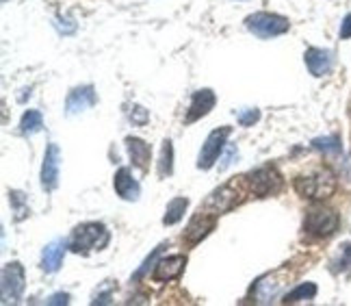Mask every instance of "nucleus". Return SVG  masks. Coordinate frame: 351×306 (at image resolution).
Returning a JSON list of instances; mask_svg holds the SVG:
<instances>
[{"label": "nucleus", "instance_id": "nucleus-1", "mask_svg": "<svg viewBox=\"0 0 351 306\" xmlns=\"http://www.w3.org/2000/svg\"><path fill=\"white\" fill-rule=\"evenodd\" d=\"M247 191H250V187L245 183V176L228 180L206 198L204 204H202V209H206L208 213H213V215L219 217V215H223V213L237 209L243 200H245Z\"/></svg>", "mask_w": 351, "mask_h": 306}, {"label": "nucleus", "instance_id": "nucleus-2", "mask_svg": "<svg viewBox=\"0 0 351 306\" xmlns=\"http://www.w3.org/2000/svg\"><path fill=\"white\" fill-rule=\"evenodd\" d=\"M295 191L300 193L306 200H313V202H321V200H328L330 196H334L336 191V176L334 172L328 167H319L315 169L313 174H304V176H297L293 183Z\"/></svg>", "mask_w": 351, "mask_h": 306}, {"label": "nucleus", "instance_id": "nucleus-3", "mask_svg": "<svg viewBox=\"0 0 351 306\" xmlns=\"http://www.w3.org/2000/svg\"><path fill=\"white\" fill-rule=\"evenodd\" d=\"M109 231H106L104 224L98 222H87V224H80L74 228L72 237L67 239V246H70L72 252L76 255H89L93 250H104L109 246Z\"/></svg>", "mask_w": 351, "mask_h": 306}, {"label": "nucleus", "instance_id": "nucleus-4", "mask_svg": "<svg viewBox=\"0 0 351 306\" xmlns=\"http://www.w3.org/2000/svg\"><path fill=\"white\" fill-rule=\"evenodd\" d=\"M339 224H341L339 213L326 204L317 202L306 211L304 231L313 237H330L339 231Z\"/></svg>", "mask_w": 351, "mask_h": 306}, {"label": "nucleus", "instance_id": "nucleus-5", "mask_svg": "<svg viewBox=\"0 0 351 306\" xmlns=\"http://www.w3.org/2000/svg\"><path fill=\"white\" fill-rule=\"evenodd\" d=\"M245 26H247V31L254 33L256 37L271 39V37H278V35H285L291 29V22L285 16H278V13L261 11V13H254V16H250L245 20Z\"/></svg>", "mask_w": 351, "mask_h": 306}, {"label": "nucleus", "instance_id": "nucleus-6", "mask_svg": "<svg viewBox=\"0 0 351 306\" xmlns=\"http://www.w3.org/2000/svg\"><path fill=\"white\" fill-rule=\"evenodd\" d=\"M245 183L250 187V193L258 198H269L282 189V176L274 165H263L250 172V174H245Z\"/></svg>", "mask_w": 351, "mask_h": 306}, {"label": "nucleus", "instance_id": "nucleus-7", "mask_svg": "<svg viewBox=\"0 0 351 306\" xmlns=\"http://www.w3.org/2000/svg\"><path fill=\"white\" fill-rule=\"evenodd\" d=\"M232 128L230 126H221V128H215L210 135L206 137L204 145H202L199 156H197V167L199 169H210L215 163H217L219 154L226 148V141L230 137Z\"/></svg>", "mask_w": 351, "mask_h": 306}, {"label": "nucleus", "instance_id": "nucleus-8", "mask_svg": "<svg viewBox=\"0 0 351 306\" xmlns=\"http://www.w3.org/2000/svg\"><path fill=\"white\" fill-rule=\"evenodd\" d=\"M26 283V276H24V268L18 263H7L3 268V285H0V289H3V302L5 304H16L22 294H24V285Z\"/></svg>", "mask_w": 351, "mask_h": 306}, {"label": "nucleus", "instance_id": "nucleus-9", "mask_svg": "<svg viewBox=\"0 0 351 306\" xmlns=\"http://www.w3.org/2000/svg\"><path fill=\"white\" fill-rule=\"evenodd\" d=\"M215 224H217V215H213V213H208L206 209L199 207V211L191 217V222L186 224L184 235H182L184 242H189V244H199L202 239L210 235V231L215 228Z\"/></svg>", "mask_w": 351, "mask_h": 306}, {"label": "nucleus", "instance_id": "nucleus-10", "mask_svg": "<svg viewBox=\"0 0 351 306\" xmlns=\"http://www.w3.org/2000/svg\"><path fill=\"white\" fill-rule=\"evenodd\" d=\"M59 167H61V150L57 143H48L44 163H42V187L46 191H55L59 185Z\"/></svg>", "mask_w": 351, "mask_h": 306}, {"label": "nucleus", "instance_id": "nucleus-11", "mask_svg": "<svg viewBox=\"0 0 351 306\" xmlns=\"http://www.w3.org/2000/svg\"><path fill=\"white\" fill-rule=\"evenodd\" d=\"M113 187H115V191H117V196L121 198V200H128V202H137L139 196H141V185L137 183V178L130 174L128 167H119L115 172Z\"/></svg>", "mask_w": 351, "mask_h": 306}, {"label": "nucleus", "instance_id": "nucleus-12", "mask_svg": "<svg viewBox=\"0 0 351 306\" xmlns=\"http://www.w3.org/2000/svg\"><path fill=\"white\" fill-rule=\"evenodd\" d=\"M215 102H217V98H215L213 89H199V91H195L193 98H191V104H189L184 122L191 124V122H197V119H202L204 115H208L213 111Z\"/></svg>", "mask_w": 351, "mask_h": 306}, {"label": "nucleus", "instance_id": "nucleus-13", "mask_svg": "<svg viewBox=\"0 0 351 306\" xmlns=\"http://www.w3.org/2000/svg\"><path fill=\"white\" fill-rule=\"evenodd\" d=\"M304 61L313 76H326L334 68V55L330 50H323V48H308Z\"/></svg>", "mask_w": 351, "mask_h": 306}, {"label": "nucleus", "instance_id": "nucleus-14", "mask_svg": "<svg viewBox=\"0 0 351 306\" xmlns=\"http://www.w3.org/2000/svg\"><path fill=\"white\" fill-rule=\"evenodd\" d=\"M184 265H186V257H182V255L165 257V259H160V261L154 265V274H152V278H154L156 283L173 281V278H178V276L184 272Z\"/></svg>", "mask_w": 351, "mask_h": 306}, {"label": "nucleus", "instance_id": "nucleus-15", "mask_svg": "<svg viewBox=\"0 0 351 306\" xmlns=\"http://www.w3.org/2000/svg\"><path fill=\"white\" fill-rule=\"evenodd\" d=\"M96 102H98L96 89H93L91 85H83V87H76L70 91V96H67V100H65V109L70 115H76L80 111L89 109V106H93Z\"/></svg>", "mask_w": 351, "mask_h": 306}, {"label": "nucleus", "instance_id": "nucleus-16", "mask_svg": "<svg viewBox=\"0 0 351 306\" xmlns=\"http://www.w3.org/2000/svg\"><path fill=\"white\" fill-rule=\"evenodd\" d=\"M67 248H70V246H67V242H52V244H48L44 248V252H42V270L46 274H55L61 268Z\"/></svg>", "mask_w": 351, "mask_h": 306}, {"label": "nucleus", "instance_id": "nucleus-17", "mask_svg": "<svg viewBox=\"0 0 351 306\" xmlns=\"http://www.w3.org/2000/svg\"><path fill=\"white\" fill-rule=\"evenodd\" d=\"M126 148L130 154L132 165H137L139 169H147L150 167V158H152V148L147 145L143 139L139 137H126Z\"/></svg>", "mask_w": 351, "mask_h": 306}, {"label": "nucleus", "instance_id": "nucleus-18", "mask_svg": "<svg viewBox=\"0 0 351 306\" xmlns=\"http://www.w3.org/2000/svg\"><path fill=\"white\" fill-rule=\"evenodd\" d=\"M282 283L276 281V274H269L265 278H261L258 283H256V287L252 289V294H254V302H258V304H269V302H274L276 296H278V291H280Z\"/></svg>", "mask_w": 351, "mask_h": 306}, {"label": "nucleus", "instance_id": "nucleus-19", "mask_svg": "<svg viewBox=\"0 0 351 306\" xmlns=\"http://www.w3.org/2000/svg\"><path fill=\"white\" fill-rule=\"evenodd\" d=\"M189 207V200L186 198H173V200L167 204L165 209V215H163V224L165 226H173V224H178L182 217H184V211Z\"/></svg>", "mask_w": 351, "mask_h": 306}, {"label": "nucleus", "instance_id": "nucleus-20", "mask_svg": "<svg viewBox=\"0 0 351 306\" xmlns=\"http://www.w3.org/2000/svg\"><path fill=\"white\" fill-rule=\"evenodd\" d=\"M44 128V117L39 111H26L20 119V130L22 135H35Z\"/></svg>", "mask_w": 351, "mask_h": 306}, {"label": "nucleus", "instance_id": "nucleus-21", "mask_svg": "<svg viewBox=\"0 0 351 306\" xmlns=\"http://www.w3.org/2000/svg\"><path fill=\"white\" fill-rule=\"evenodd\" d=\"M317 296V285L315 283H304L300 287H295L291 294L285 296V304H297V302H304V300H313Z\"/></svg>", "mask_w": 351, "mask_h": 306}, {"label": "nucleus", "instance_id": "nucleus-22", "mask_svg": "<svg viewBox=\"0 0 351 306\" xmlns=\"http://www.w3.org/2000/svg\"><path fill=\"white\" fill-rule=\"evenodd\" d=\"M173 172V143L171 139L163 141V150H160V161H158V176L167 178Z\"/></svg>", "mask_w": 351, "mask_h": 306}, {"label": "nucleus", "instance_id": "nucleus-23", "mask_svg": "<svg viewBox=\"0 0 351 306\" xmlns=\"http://www.w3.org/2000/svg\"><path fill=\"white\" fill-rule=\"evenodd\" d=\"M9 200H11V207H13V211H16V220L18 222H22L26 215H29V204L24 202V196L20 193V191H11L9 193Z\"/></svg>", "mask_w": 351, "mask_h": 306}, {"label": "nucleus", "instance_id": "nucleus-24", "mask_svg": "<svg viewBox=\"0 0 351 306\" xmlns=\"http://www.w3.org/2000/svg\"><path fill=\"white\" fill-rule=\"evenodd\" d=\"M167 248V244H160V246H156L154 248V252H152V255L150 257H147L145 261H143V265H141V268L137 270V274H134V281H139V278H143L147 272H150V268H154V263H156V259L160 257V252H163Z\"/></svg>", "mask_w": 351, "mask_h": 306}, {"label": "nucleus", "instance_id": "nucleus-25", "mask_svg": "<svg viewBox=\"0 0 351 306\" xmlns=\"http://www.w3.org/2000/svg\"><path fill=\"white\" fill-rule=\"evenodd\" d=\"M313 145H315V148H319V150H326V152H339V150H341V141H339V137L315 139Z\"/></svg>", "mask_w": 351, "mask_h": 306}, {"label": "nucleus", "instance_id": "nucleus-26", "mask_svg": "<svg viewBox=\"0 0 351 306\" xmlns=\"http://www.w3.org/2000/svg\"><path fill=\"white\" fill-rule=\"evenodd\" d=\"M261 119V111L258 109H247L239 113V124L241 126H254Z\"/></svg>", "mask_w": 351, "mask_h": 306}, {"label": "nucleus", "instance_id": "nucleus-27", "mask_svg": "<svg viewBox=\"0 0 351 306\" xmlns=\"http://www.w3.org/2000/svg\"><path fill=\"white\" fill-rule=\"evenodd\" d=\"M147 117H150V115H147V111L143 109V106H139V104H134L132 106V111H130V119H132V124H145L147 122Z\"/></svg>", "mask_w": 351, "mask_h": 306}, {"label": "nucleus", "instance_id": "nucleus-28", "mask_svg": "<svg viewBox=\"0 0 351 306\" xmlns=\"http://www.w3.org/2000/svg\"><path fill=\"white\" fill-rule=\"evenodd\" d=\"M341 270H343V272H347V274H351V244H347V246H345V250H343Z\"/></svg>", "mask_w": 351, "mask_h": 306}, {"label": "nucleus", "instance_id": "nucleus-29", "mask_svg": "<svg viewBox=\"0 0 351 306\" xmlns=\"http://www.w3.org/2000/svg\"><path fill=\"white\" fill-rule=\"evenodd\" d=\"M351 37V13L345 16L343 24H341V39H349Z\"/></svg>", "mask_w": 351, "mask_h": 306}, {"label": "nucleus", "instance_id": "nucleus-30", "mask_svg": "<svg viewBox=\"0 0 351 306\" xmlns=\"http://www.w3.org/2000/svg\"><path fill=\"white\" fill-rule=\"evenodd\" d=\"M70 302V296L67 294H55L50 300H48V304H52V306H57V304H67Z\"/></svg>", "mask_w": 351, "mask_h": 306}, {"label": "nucleus", "instance_id": "nucleus-31", "mask_svg": "<svg viewBox=\"0 0 351 306\" xmlns=\"http://www.w3.org/2000/svg\"><path fill=\"white\" fill-rule=\"evenodd\" d=\"M237 154V148H234V145H230V148H228V154L223 156V163L219 165V169H226L228 165H230L232 163V156Z\"/></svg>", "mask_w": 351, "mask_h": 306}]
</instances>
